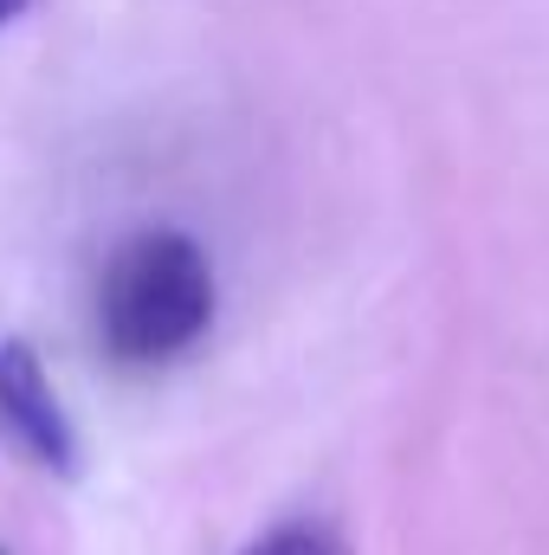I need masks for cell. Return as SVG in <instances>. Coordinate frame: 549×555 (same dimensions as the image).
<instances>
[{
	"instance_id": "1",
	"label": "cell",
	"mask_w": 549,
	"mask_h": 555,
	"mask_svg": "<svg viewBox=\"0 0 549 555\" xmlns=\"http://www.w3.org/2000/svg\"><path fill=\"white\" fill-rule=\"evenodd\" d=\"M214 259L181 227H142L130 233L98 284V336L124 369H162L181 362L214 330Z\"/></svg>"
},
{
	"instance_id": "2",
	"label": "cell",
	"mask_w": 549,
	"mask_h": 555,
	"mask_svg": "<svg viewBox=\"0 0 549 555\" xmlns=\"http://www.w3.org/2000/svg\"><path fill=\"white\" fill-rule=\"evenodd\" d=\"M0 439L26 465H39L52 478H78V459H85L78 426L46 375V356L26 336H0Z\"/></svg>"
},
{
	"instance_id": "3",
	"label": "cell",
	"mask_w": 549,
	"mask_h": 555,
	"mask_svg": "<svg viewBox=\"0 0 549 555\" xmlns=\"http://www.w3.org/2000/svg\"><path fill=\"white\" fill-rule=\"evenodd\" d=\"M240 555H349V543L330 530V524H310V517H284L272 530H259Z\"/></svg>"
},
{
	"instance_id": "4",
	"label": "cell",
	"mask_w": 549,
	"mask_h": 555,
	"mask_svg": "<svg viewBox=\"0 0 549 555\" xmlns=\"http://www.w3.org/2000/svg\"><path fill=\"white\" fill-rule=\"evenodd\" d=\"M26 7H33V0H0V26H7V20H20Z\"/></svg>"
}]
</instances>
